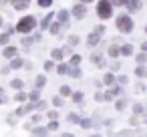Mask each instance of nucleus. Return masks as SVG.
Masks as SVG:
<instances>
[{
	"label": "nucleus",
	"instance_id": "nucleus-24",
	"mask_svg": "<svg viewBox=\"0 0 147 137\" xmlns=\"http://www.w3.org/2000/svg\"><path fill=\"white\" fill-rule=\"evenodd\" d=\"M28 99H30V101H38V99H40V93H38V91H34V93H30V95H28Z\"/></svg>",
	"mask_w": 147,
	"mask_h": 137
},
{
	"label": "nucleus",
	"instance_id": "nucleus-16",
	"mask_svg": "<svg viewBox=\"0 0 147 137\" xmlns=\"http://www.w3.org/2000/svg\"><path fill=\"white\" fill-rule=\"evenodd\" d=\"M71 93H73V91H71V87H67V85H65V87H61V95H63V97H71Z\"/></svg>",
	"mask_w": 147,
	"mask_h": 137
},
{
	"label": "nucleus",
	"instance_id": "nucleus-43",
	"mask_svg": "<svg viewBox=\"0 0 147 137\" xmlns=\"http://www.w3.org/2000/svg\"><path fill=\"white\" fill-rule=\"evenodd\" d=\"M145 32H147V26H145Z\"/></svg>",
	"mask_w": 147,
	"mask_h": 137
},
{
	"label": "nucleus",
	"instance_id": "nucleus-20",
	"mask_svg": "<svg viewBox=\"0 0 147 137\" xmlns=\"http://www.w3.org/2000/svg\"><path fill=\"white\" fill-rule=\"evenodd\" d=\"M79 40H81L79 36H69V45H71V47H75V45H79Z\"/></svg>",
	"mask_w": 147,
	"mask_h": 137
},
{
	"label": "nucleus",
	"instance_id": "nucleus-3",
	"mask_svg": "<svg viewBox=\"0 0 147 137\" xmlns=\"http://www.w3.org/2000/svg\"><path fill=\"white\" fill-rule=\"evenodd\" d=\"M111 14H113V4L109 2V0H101V2L97 4V16L107 20V18H111Z\"/></svg>",
	"mask_w": 147,
	"mask_h": 137
},
{
	"label": "nucleus",
	"instance_id": "nucleus-1",
	"mask_svg": "<svg viewBox=\"0 0 147 137\" xmlns=\"http://www.w3.org/2000/svg\"><path fill=\"white\" fill-rule=\"evenodd\" d=\"M32 28H36V18L34 16H22L18 20V24H16V30L20 34H28Z\"/></svg>",
	"mask_w": 147,
	"mask_h": 137
},
{
	"label": "nucleus",
	"instance_id": "nucleus-8",
	"mask_svg": "<svg viewBox=\"0 0 147 137\" xmlns=\"http://www.w3.org/2000/svg\"><path fill=\"white\" fill-rule=\"evenodd\" d=\"M59 22H61V24H67V22H69V12H67V10H61V12H59Z\"/></svg>",
	"mask_w": 147,
	"mask_h": 137
},
{
	"label": "nucleus",
	"instance_id": "nucleus-41",
	"mask_svg": "<svg viewBox=\"0 0 147 137\" xmlns=\"http://www.w3.org/2000/svg\"><path fill=\"white\" fill-rule=\"evenodd\" d=\"M0 26H2V18H0Z\"/></svg>",
	"mask_w": 147,
	"mask_h": 137
},
{
	"label": "nucleus",
	"instance_id": "nucleus-36",
	"mask_svg": "<svg viewBox=\"0 0 147 137\" xmlns=\"http://www.w3.org/2000/svg\"><path fill=\"white\" fill-rule=\"evenodd\" d=\"M133 111H135V113H143V107H141V105H135Z\"/></svg>",
	"mask_w": 147,
	"mask_h": 137
},
{
	"label": "nucleus",
	"instance_id": "nucleus-39",
	"mask_svg": "<svg viewBox=\"0 0 147 137\" xmlns=\"http://www.w3.org/2000/svg\"><path fill=\"white\" fill-rule=\"evenodd\" d=\"M143 51H145V53H147V43H145V45H143Z\"/></svg>",
	"mask_w": 147,
	"mask_h": 137
},
{
	"label": "nucleus",
	"instance_id": "nucleus-35",
	"mask_svg": "<svg viewBox=\"0 0 147 137\" xmlns=\"http://www.w3.org/2000/svg\"><path fill=\"white\" fill-rule=\"evenodd\" d=\"M135 73H137V75H139V77H143V75H145V69H143V67H139V69H137V71H135Z\"/></svg>",
	"mask_w": 147,
	"mask_h": 137
},
{
	"label": "nucleus",
	"instance_id": "nucleus-31",
	"mask_svg": "<svg viewBox=\"0 0 147 137\" xmlns=\"http://www.w3.org/2000/svg\"><path fill=\"white\" fill-rule=\"evenodd\" d=\"M53 67H55V65H53L51 61H47V63H45V71H53Z\"/></svg>",
	"mask_w": 147,
	"mask_h": 137
},
{
	"label": "nucleus",
	"instance_id": "nucleus-34",
	"mask_svg": "<svg viewBox=\"0 0 147 137\" xmlns=\"http://www.w3.org/2000/svg\"><path fill=\"white\" fill-rule=\"evenodd\" d=\"M34 133H36V135H45V133H47V129H42V127H38V129H34Z\"/></svg>",
	"mask_w": 147,
	"mask_h": 137
},
{
	"label": "nucleus",
	"instance_id": "nucleus-38",
	"mask_svg": "<svg viewBox=\"0 0 147 137\" xmlns=\"http://www.w3.org/2000/svg\"><path fill=\"white\" fill-rule=\"evenodd\" d=\"M123 107H125V101H119V103H117V109H119V111H121V109H123Z\"/></svg>",
	"mask_w": 147,
	"mask_h": 137
},
{
	"label": "nucleus",
	"instance_id": "nucleus-6",
	"mask_svg": "<svg viewBox=\"0 0 147 137\" xmlns=\"http://www.w3.org/2000/svg\"><path fill=\"white\" fill-rule=\"evenodd\" d=\"M99 40H101V34H99V32H93V34L87 36V45H89V47H97Z\"/></svg>",
	"mask_w": 147,
	"mask_h": 137
},
{
	"label": "nucleus",
	"instance_id": "nucleus-17",
	"mask_svg": "<svg viewBox=\"0 0 147 137\" xmlns=\"http://www.w3.org/2000/svg\"><path fill=\"white\" fill-rule=\"evenodd\" d=\"M22 65H24V63H22L20 59H14V61H12V65H10V69H20Z\"/></svg>",
	"mask_w": 147,
	"mask_h": 137
},
{
	"label": "nucleus",
	"instance_id": "nucleus-37",
	"mask_svg": "<svg viewBox=\"0 0 147 137\" xmlns=\"http://www.w3.org/2000/svg\"><path fill=\"white\" fill-rule=\"evenodd\" d=\"M53 103H55V105H63V101H61V97H55V99H53Z\"/></svg>",
	"mask_w": 147,
	"mask_h": 137
},
{
	"label": "nucleus",
	"instance_id": "nucleus-4",
	"mask_svg": "<svg viewBox=\"0 0 147 137\" xmlns=\"http://www.w3.org/2000/svg\"><path fill=\"white\" fill-rule=\"evenodd\" d=\"M85 14H87V8H85V4H83V2H81V4H77V6L73 8V16H75V18H83Z\"/></svg>",
	"mask_w": 147,
	"mask_h": 137
},
{
	"label": "nucleus",
	"instance_id": "nucleus-5",
	"mask_svg": "<svg viewBox=\"0 0 147 137\" xmlns=\"http://www.w3.org/2000/svg\"><path fill=\"white\" fill-rule=\"evenodd\" d=\"M10 2H12V6H14L16 10H24V8H28L30 0H10Z\"/></svg>",
	"mask_w": 147,
	"mask_h": 137
},
{
	"label": "nucleus",
	"instance_id": "nucleus-7",
	"mask_svg": "<svg viewBox=\"0 0 147 137\" xmlns=\"http://www.w3.org/2000/svg\"><path fill=\"white\" fill-rule=\"evenodd\" d=\"M127 8H129V12H137L139 8H141V0H127Z\"/></svg>",
	"mask_w": 147,
	"mask_h": 137
},
{
	"label": "nucleus",
	"instance_id": "nucleus-21",
	"mask_svg": "<svg viewBox=\"0 0 147 137\" xmlns=\"http://www.w3.org/2000/svg\"><path fill=\"white\" fill-rule=\"evenodd\" d=\"M53 59L55 61H61L63 59V51H53Z\"/></svg>",
	"mask_w": 147,
	"mask_h": 137
},
{
	"label": "nucleus",
	"instance_id": "nucleus-32",
	"mask_svg": "<svg viewBox=\"0 0 147 137\" xmlns=\"http://www.w3.org/2000/svg\"><path fill=\"white\" fill-rule=\"evenodd\" d=\"M14 99H16V101H24V99H26V95H24V93H16V97H14Z\"/></svg>",
	"mask_w": 147,
	"mask_h": 137
},
{
	"label": "nucleus",
	"instance_id": "nucleus-33",
	"mask_svg": "<svg viewBox=\"0 0 147 137\" xmlns=\"http://www.w3.org/2000/svg\"><path fill=\"white\" fill-rule=\"evenodd\" d=\"M81 127H85V129L91 127V121H89V119H83V121H81Z\"/></svg>",
	"mask_w": 147,
	"mask_h": 137
},
{
	"label": "nucleus",
	"instance_id": "nucleus-9",
	"mask_svg": "<svg viewBox=\"0 0 147 137\" xmlns=\"http://www.w3.org/2000/svg\"><path fill=\"white\" fill-rule=\"evenodd\" d=\"M4 57H6V59H14V57H16V49H14V47L4 49Z\"/></svg>",
	"mask_w": 147,
	"mask_h": 137
},
{
	"label": "nucleus",
	"instance_id": "nucleus-13",
	"mask_svg": "<svg viewBox=\"0 0 147 137\" xmlns=\"http://www.w3.org/2000/svg\"><path fill=\"white\" fill-rule=\"evenodd\" d=\"M119 53H121V55H125V57H129V55L133 53V49H131V45H125L123 49H119Z\"/></svg>",
	"mask_w": 147,
	"mask_h": 137
},
{
	"label": "nucleus",
	"instance_id": "nucleus-22",
	"mask_svg": "<svg viewBox=\"0 0 147 137\" xmlns=\"http://www.w3.org/2000/svg\"><path fill=\"white\" fill-rule=\"evenodd\" d=\"M71 65H73V67H77V65H81V57H79V55H75V57L71 59Z\"/></svg>",
	"mask_w": 147,
	"mask_h": 137
},
{
	"label": "nucleus",
	"instance_id": "nucleus-29",
	"mask_svg": "<svg viewBox=\"0 0 147 137\" xmlns=\"http://www.w3.org/2000/svg\"><path fill=\"white\" fill-rule=\"evenodd\" d=\"M137 61H139V63H145V61H147V53L143 51V53H141V55L137 57Z\"/></svg>",
	"mask_w": 147,
	"mask_h": 137
},
{
	"label": "nucleus",
	"instance_id": "nucleus-27",
	"mask_svg": "<svg viewBox=\"0 0 147 137\" xmlns=\"http://www.w3.org/2000/svg\"><path fill=\"white\" fill-rule=\"evenodd\" d=\"M45 83H47V79H45V77H38V79H36V87H38V89H40V87H45Z\"/></svg>",
	"mask_w": 147,
	"mask_h": 137
},
{
	"label": "nucleus",
	"instance_id": "nucleus-40",
	"mask_svg": "<svg viewBox=\"0 0 147 137\" xmlns=\"http://www.w3.org/2000/svg\"><path fill=\"white\" fill-rule=\"evenodd\" d=\"M81 2H85V4H87V2H93V0H81Z\"/></svg>",
	"mask_w": 147,
	"mask_h": 137
},
{
	"label": "nucleus",
	"instance_id": "nucleus-42",
	"mask_svg": "<svg viewBox=\"0 0 147 137\" xmlns=\"http://www.w3.org/2000/svg\"><path fill=\"white\" fill-rule=\"evenodd\" d=\"M0 2H6V0H0Z\"/></svg>",
	"mask_w": 147,
	"mask_h": 137
},
{
	"label": "nucleus",
	"instance_id": "nucleus-23",
	"mask_svg": "<svg viewBox=\"0 0 147 137\" xmlns=\"http://www.w3.org/2000/svg\"><path fill=\"white\" fill-rule=\"evenodd\" d=\"M10 85H12L14 89H22V85H24V83H22V81H18V79H14V81H12Z\"/></svg>",
	"mask_w": 147,
	"mask_h": 137
},
{
	"label": "nucleus",
	"instance_id": "nucleus-18",
	"mask_svg": "<svg viewBox=\"0 0 147 137\" xmlns=\"http://www.w3.org/2000/svg\"><path fill=\"white\" fill-rule=\"evenodd\" d=\"M10 40V34L8 32H4V34H0V45H6Z\"/></svg>",
	"mask_w": 147,
	"mask_h": 137
},
{
	"label": "nucleus",
	"instance_id": "nucleus-25",
	"mask_svg": "<svg viewBox=\"0 0 147 137\" xmlns=\"http://www.w3.org/2000/svg\"><path fill=\"white\" fill-rule=\"evenodd\" d=\"M109 2H111L113 6H123V4L127 2V0H109Z\"/></svg>",
	"mask_w": 147,
	"mask_h": 137
},
{
	"label": "nucleus",
	"instance_id": "nucleus-28",
	"mask_svg": "<svg viewBox=\"0 0 147 137\" xmlns=\"http://www.w3.org/2000/svg\"><path fill=\"white\" fill-rule=\"evenodd\" d=\"M71 95H73V93H71ZM73 101H75V103H81V101H83V95H81V93H75V95H73Z\"/></svg>",
	"mask_w": 147,
	"mask_h": 137
},
{
	"label": "nucleus",
	"instance_id": "nucleus-26",
	"mask_svg": "<svg viewBox=\"0 0 147 137\" xmlns=\"http://www.w3.org/2000/svg\"><path fill=\"white\" fill-rule=\"evenodd\" d=\"M51 20H53V14H49V16H47V18L42 20V26H45V28H49V24H51Z\"/></svg>",
	"mask_w": 147,
	"mask_h": 137
},
{
	"label": "nucleus",
	"instance_id": "nucleus-15",
	"mask_svg": "<svg viewBox=\"0 0 147 137\" xmlns=\"http://www.w3.org/2000/svg\"><path fill=\"white\" fill-rule=\"evenodd\" d=\"M57 71H59V75H67V73H69V65H65V63H63V65H59V69H57Z\"/></svg>",
	"mask_w": 147,
	"mask_h": 137
},
{
	"label": "nucleus",
	"instance_id": "nucleus-10",
	"mask_svg": "<svg viewBox=\"0 0 147 137\" xmlns=\"http://www.w3.org/2000/svg\"><path fill=\"white\" fill-rule=\"evenodd\" d=\"M101 59H103V57H101V53H93V55H91V61H93L95 65H105Z\"/></svg>",
	"mask_w": 147,
	"mask_h": 137
},
{
	"label": "nucleus",
	"instance_id": "nucleus-2",
	"mask_svg": "<svg viewBox=\"0 0 147 137\" xmlns=\"http://www.w3.org/2000/svg\"><path fill=\"white\" fill-rule=\"evenodd\" d=\"M115 26H117V30H119V32L127 34V32H131V30H133V18H131V16H127V14H121V16H117Z\"/></svg>",
	"mask_w": 147,
	"mask_h": 137
},
{
	"label": "nucleus",
	"instance_id": "nucleus-14",
	"mask_svg": "<svg viewBox=\"0 0 147 137\" xmlns=\"http://www.w3.org/2000/svg\"><path fill=\"white\" fill-rule=\"evenodd\" d=\"M103 81H105V85H113V83H115V75H111V73H107Z\"/></svg>",
	"mask_w": 147,
	"mask_h": 137
},
{
	"label": "nucleus",
	"instance_id": "nucleus-30",
	"mask_svg": "<svg viewBox=\"0 0 147 137\" xmlns=\"http://www.w3.org/2000/svg\"><path fill=\"white\" fill-rule=\"evenodd\" d=\"M57 127H59V123H57L55 119H51V125H49V129H51V131H55Z\"/></svg>",
	"mask_w": 147,
	"mask_h": 137
},
{
	"label": "nucleus",
	"instance_id": "nucleus-19",
	"mask_svg": "<svg viewBox=\"0 0 147 137\" xmlns=\"http://www.w3.org/2000/svg\"><path fill=\"white\" fill-rule=\"evenodd\" d=\"M53 4V0H38V6L40 8H47V6H51Z\"/></svg>",
	"mask_w": 147,
	"mask_h": 137
},
{
	"label": "nucleus",
	"instance_id": "nucleus-11",
	"mask_svg": "<svg viewBox=\"0 0 147 137\" xmlns=\"http://www.w3.org/2000/svg\"><path fill=\"white\" fill-rule=\"evenodd\" d=\"M49 30H51L53 34H59V30H61V22H53V24H49Z\"/></svg>",
	"mask_w": 147,
	"mask_h": 137
},
{
	"label": "nucleus",
	"instance_id": "nucleus-12",
	"mask_svg": "<svg viewBox=\"0 0 147 137\" xmlns=\"http://www.w3.org/2000/svg\"><path fill=\"white\" fill-rule=\"evenodd\" d=\"M119 55H121V53H119V47H115V45H113V47H109V57L117 59Z\"/></svg>",
	"mask_w": 147,
	"mask_h": 137
}]
</instances>
